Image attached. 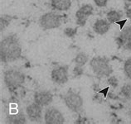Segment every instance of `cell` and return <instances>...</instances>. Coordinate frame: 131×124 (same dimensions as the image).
Segmentation results:
<instances>
[{
  "instance_id": "6da1fadb",
  "label": "cell",
  "mask_w": 131,
  "mask_h": 124,
  "mask_svg": "<svg viewBox=\"0 0 131 124\" xmlns=\"http://www.w3.org/2000/svg\"><path fill=\"white\" fill-rule=\"evenodd\" d=\"M22 56V46L16 35L6 36L0 41V58L4 64L18 60Z\"/></svg>"
},
{
  "instance_id": "7a4b0ae2",
  "label": "cell",
  "mask_w": 131,
  "mask_h": 124,
  "mask_svg": "<svg viewBox=\"0 0 131 124\" xmlns=\"http://www.w3.org/2000/svg\"><path fill=\"white\" fill-rule=\"evenodd\" d=\"M90 66L93 73L100 78H108L113 73L112 66L105 57L96 56L92 58L90 61Z\"/></svg>"
},
{
  "instance_id": "3957f363",
  "label": "cell",
  "mask_w": 131,
  "mask_h": 124,
  "mask_svg": "<svg viewBox=\"0 0 131 124\" xmlns=\"http://www.w3.org/2000/svg\"><path fill=\"white\" fill-rule=\"evenodd\" d=\"M26 76L21 70L11 69L8 70L3 74V81L6 87L10 90H15L25 83Z\"/></svg>"
},
{
  "instance_id": "277c9868",
  "label": "cell",
  "mask_w": 131,
  "mask_h": 124,
  "mask_svg": "<svg viewBox=\"0 0 131 124\" xmlns=\"http://www.w3.org/2000/svg\"><path fill=\"white\" fill-rule=\"evenodd\" d=\"M62 18L56 13L49 12L42 14L39 18V24L44 30L57 28L61 25Z\"/></svg>"
},
{
  "instance_id": "5b68a950",
  "label": "cell",
  "mask_w": 131,
  "mask_h": 124,
  "mask_svg": "<svg viewBox=\"0 0 131 124\" xmlns=\"http://www.w3.org/2000/svg\"><path fill=\"white\" fill-rule=\"evenodd\" d=\"M64 103L71 111L80 113L83 110L84 101L80 95L73 91H68L64 96Z\"/></svg>"
},
{
  "instance_id": "8992f818",
  "label": "cell",
  "mask_w": 131,
  "mask_h": 124,
  "mask_svg": "<svg viewBox=\"0 0 131 124\" xmlns=\"http://www.w3.org/2000/svg\"><path fill=\"white\" fill-rule=\"evenodd\" d=\"M26 115L29 121L32 122H42L44 118L43 107L33 102L26 107Z\"/></svg>"
},
{
  "instance_id": "52a82bcc",
  "label": "cell",
  "mask_w": 131,
  "mask_h": 124,
  "mask_svg": "<svg viewBox=\"0 0 131 124\" xmlns=\"http://www.w3.org/2000/svg\"><path fill=\"white\" fill-rule=\"evenodd\" d=\"M43 120L47 124H63L66 122L62 113L54 107H50L45 110Z\"/></svg>"
},
{
  "instance_id": "ba28073f",
  "label": "cell",
  "mask_w": 131,
  "mask_h": 124,
  "mask_svg": "<svg viewBox=\"0 0 131 124\" xmlns=\"http://www.w3.org/2000/svg\"><path fill=\"white\" fill-rule=\"evenodd\" d=\"M51 79L57 84H64L69 80L68 67L65 65L54 68L51 72Z\"/></svg>"
},
{
  "instance_id": "9c48e42d",
  "label": "cell",
  "mask_w": 131,
  "mask_h": 124,
  "mask_svg": "<svg viewBox=\"0 0 131 124\" xmlns=\"http://www.w3.org/2000/svg\"><path fill=\"white\" fill-rule=\"evenodd\" d=\"M93 11H94V8L91 4L87 3V4L82 5L75 13V22L77 25L84 27L89 17L93 13Z\"/></svg>"
},
{
  "instance_id": "30bf717a",
  "label": "cell",
  "mask_w": 131,
  "mask_h": 124,
  "mask_svg": "<svg viewBox=\"0 0 131 124\" xmlns=\"http://www.w3.org/2000/svg\"><path fill=\"white\" fill-rule=\"evenodd\" d=\"M33 101L37 103L42 107H47L49 106L53 101V95L51 93L48 91H37L34 94Z\"/></svg>"
},
{
  "instance_id": "8fae6325",
  "label": "cell",
  "mask_w": 131,
  "mask_h": 124,
  "mask_svg": "<svg viewBox=\"0 0 131 124\" xmlns=\"http://www.w3.org/2000/svg\"><path fill=\"white\" fill-rule=\"evenodd\" d=\"M110 28V23L107 21V19H97L93 25V30L98 35H105Z\"/></svg>"
},
{
  "instance_id": "7c38bea8",
  "label": "cell",
  "mask_w": 131,
  "mask_h": 124,
  "mask_svg": "<svg viewBox=\"0 0 131 124\" xmlns=\"http://www.w3.org/2000/svg\"><path fill=\"white\" fill-rule=\"evenodd\" d=\"M131 41V25L128 26L121 31L115 38V42L119 47L125 46V45Z\"/></svg>"
},
{
  "instance_id": "4fadbf2b",
  "label": "cell",
  "mask_w": 131,
  "mask_h": 124,
  "mask_svg": "<svg viewBox=\"0 0 131 124\" xmlns=\"http://www.w3.org/2000/svg\"><path fill=\"white\" fill-rule=\"evenodd\" d=\"M27 115L23 113H10L5 119V123L8 124H25L27 123Z\"/></svg>"
},
{
  "instance_id": "5bb4252c",
  "label": "cell",
  "mask_w": 131,
  "mask_h": 124,
  "mask_svg": "<svg viewBox=\"0 0 131 124\" xmlns=\"http://www.w3.org/2000/svg\"><path fill=\"white\" fill-rule=\"evenodd\" d=\"M51 7L57 11L66 12L71 7V0H51Z\"/></svg>"
},
{
  "instance_id": "9a60e30c",
  "label": "cell",
  "mask_w": 131,
  "mask_h": 124,
  "mask_svg": "<svg viewBox=\"0 0 131 124\" xmlns=\"http://www.w3.org/2000/svg\"><path fill=\"white\" fill-rule=\"evenodd\" d=\"M122 13L118 11V10L111 9L106 13V19H107V21L110 24L116 23L117 22L120 21V19L122 18Z\"/></svg>"
},
{
  "instance_id": "2e32d148",
  "label": "cell",
  "mask_w": 131,
  "mask_h": 124,
  "mask_svg": "<svg viewBox=\"0 0 131 124\" xmlns=\"http://www.w3.org/2000/svg\"><path fill=\"white\" fill-rule=\"evenodd\" d=\"M88 61H89V56L85 52L78 53L74 59L75 64L77 65H79V66H84V65H86Z\"/></svg>"
},
{
  "instance_id": "e0dca14e",
  "label": "cell",
  "mask_w": 131,
  "mask_h": 124,
  "mask_svg": "<svg viewBox=\"0 0 131 124\" xmlns=\"http://www.w3.org/2000/svg\"><path fill=\"white\" fill-rule=\"evenodd\" d=\"M120 94L128 100H131V81L127 82L120 88Z\"/></svg>"
},
{
  "instance_id": "ac0fdd59",
  "label": "cell",
  "mask_w": 131,
  "mask_h": 124,
  "mask_svg": "<svg viewBox=\"0 0 131 124\" xmlns=\"http://www.w3.org/2000/svg\"><path fill=\"white\" fill-rule=\"evenodd\" d=\"M12 21V18L9 15H1L0 18V31L3 32L8 27Z\"/></svg>"
},
{
  "instance_id": "d6986e66",
  "label": "cell",
  "mask_w": 131,
  "mask_h": 124,
  "mask_svg": "<svg viewBox=\"0 0 131 124\" xmlns=\"http://www.w3.org/2000/svg\"><path fill=\"white\" fill-rule=\"evenodd\" d=\"M124 73L126 77L131 80V57L128 58L124 64Z\"/></svg>"
},
{
  "instance_id": "ffe728a7",
  "label": "cell",
  "mask_w": 131,
  "mask_h": 124,
  "mask_svg": "<svg viewBox=\"0 0 131 124\" xmlns=\"http://www.w3.org/2000/svg\"><path fill=\"white\" fill-rule=\"evenodd\" d=\"M107 83L113 89H116L119 86V80L114 75H110L107 78Z\"/></svg>"
},
{
  "instance_id": "44dd1931",
  "label": "cell",
  "mask_w": 131,
  "mask_h": 124,
  "mask_svg": "<svg viewBox=\"0 0 131 124\" xmlns=\"http://www.w3.org/2000/svg\"><path fill=\"white\" fill-rule=\"evenodd\" d=\"M64 34L67 37H74L77 33V28H72V27H67L64 30Z\"/></svg>"
},
{
  "instance_id": "7402d4cb",
  "label": "cell",
  "mask_w": 131,
  "mask_h": 124,
  "mask_svg": "<svg viewBox=\"0 0 131 124\" xmlns=\"http://www.w3.org/2000/svg\"><path fill=\"white\" fill-rule=\"evenodd\" d=\"M73 73L74 76L75 77H79V76H81L84 73V70H83V66H79V65H75V67L73 69Z\"/></svg>"
},
{
  "instance_id": "603a6c76",
  "label": "cell",
  "mask_w": 131,
  "mask_h": 124,
  "mask_svg": "<svg viewBox=\"0 0 131 124\" xmlns=\"http://www.w3.org/2000/svg\"><path fill=\"white\" fill-rule=\"evenodd\" d=\"M93 1L95 3V5L99 7V8H105L107 5L109 0H93Z\"/></svg>"
},
{
  "instance_id": "cb8c5ba5",
  "label": "cell",
  "mask_w": 131,
  "mask_h": 124,
  "mask_svg": "<svg viewBox=\"0 0 131 124\" xmlns=\"http://www.w3.org/2000/svg\"><path fill=\"white\" fill-rule=\"evenodd\" d=\"M109 87L107 88H105V89H102V90H101L99 93L100 94H104V97H106L107 96V94H108V91H109Z\"/></svg>"
},
{
  "instance_id": "d4e9b609",
  "label": "cell",
  "mask_w": 131,
  "mask_h": 124,
  "mask_svg": "<svg viewBox=\"0 0 131 124\" xmlns=\"http://www.w3.org/2000/svg\"><path fill=\"white\" fill-rule=\"evenodd\" d=\"M125 15L127 18L131 20V8H129L125 10Z\"/></svg>"
},
{
  "instance_id": "484cf974",
  "label": "cell",
  "mask_w": 131,
  "mask_h": 124,
  "mask_svg": "<svg viewBox=\"0 0 131 124\" xmlns=\"http://www.w3.org/2000/svg\"><path fill=\"white\" fill-rule=\"evenodd\" d=\"M126 22H127V20L125 19L124 21H119V22H117L116 23H117V24H119V25H120V29H123V27H124V25L125 24Z\"/></svg>"
},
{
  "instance_id": "4316f807",
  "label": "cell",
  "mask_w": 131,
  "mask_h": 124,
  "mask_svg": "<svg viewBox=\"0 0 131 124\" xmlns=\"http://www.w3.org/2000/svg\"><path fill=\"white\" fill-rule=\"evenodd\" d=\"M125 48L126 50H128V51H129L130 52H131V41H129V42H128L127 43L125 46Z\"/></svg>"
},
{
  "instance_id": "83f0119b",
  "label": "cell",
  "mask_w": 131,
  "mask_h": 124,
  "mask_svg": "<svg viewBox=\"0 0 131 124\" xmlns=\"http://www.w3.org/2000/svg\"><path fill=\"white\" fill-rule=\"evenodd\" d=\"M129 114L130 118H131V108H130V110H129Z\"/></svg>"
},
{
  "instance_id": "f1b7e54d",
  "label": "cell",
  "mask_w": 131,
  "mask_h": 124,
  "mask_svg": "<svg viewBox=\"0 0 131 124\" xmlns=\"http://www.w3.org/2000/svg\"><path fill=\"white\" fill-rule=\"evenodd\" d=\"M125 1H127V2H131V0H125Z\"/></svg>"
}]
</instances>
